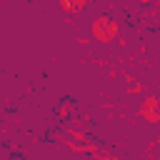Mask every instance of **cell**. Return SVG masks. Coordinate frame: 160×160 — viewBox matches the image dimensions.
I'll return each instance as SVG.
<instances>
[{
	"label": "cell",
	"instance_id": "1",
	"mask_svg": "<svg viewBox=\"0 0 160 160\" xmlns=\"http://www.w3.org/2000/svg\"><path fill=\"white\" fill-rule=\"evenodd\" d=\"M90 35L98 42H112L120 35V28H118V22L110 15H98L92 20V25H90Z\"/></svg>",
	"mask_w": 160,
	"mask_h": 160
},
{
	"label": "cell",
	"instance_id": "2",
	"mask_svg": "<svg viewBox=\"0 0 160 160\" xmlns=\"http://www.w3.org/2000/svg\"><path fill=\"white\" fill-rule=\"evenodd\" d=\"M138 115H140L142 120H148V122H160V100H158L155 95H148V98L140 102Z\"/></svg>",
	"mask_w": 160,
	"mask_h": 160
},
{
	"label": "cell",
	"instance_id": "3",
	"mask_svg": "<svg viewBox=\"0 0 160 160\" xmlns=\"http://www.w3.org/2000/svg\"><path fill=\"white\" fill-rule=\"evenodd\" d=\"M58 2H60V10H65V12H70V15L82 12L85 5H88V0H58Z\"/></svg>",
	"mask_w": 160,
	"mask_h": 160
}]
</instances>
